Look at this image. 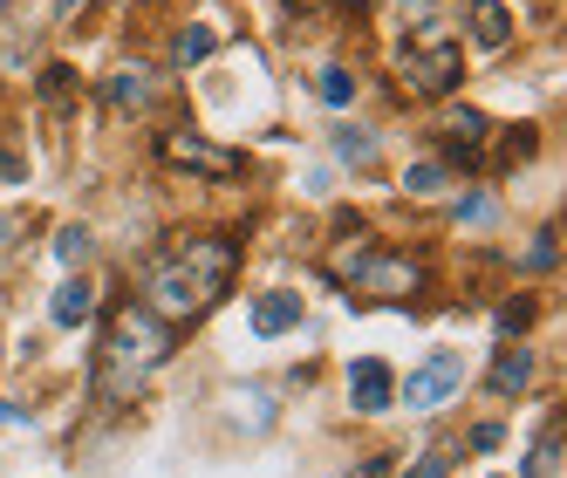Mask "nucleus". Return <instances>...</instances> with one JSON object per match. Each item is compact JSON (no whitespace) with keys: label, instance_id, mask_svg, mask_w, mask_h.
<instances>
[{"label":"nucleus","instance_id":"nucleus-7","mask_svg":"<svg viewBox=\"0 0 567 478\" xmlns=\"http://www.w3.org/2000/svg\"><path fill=\"white\" fill-rule=\"evenodd\" d=\"M437 144H444V157H452V165H472V172H485L493 116H478V110H452V116L437 124Z\"/></svg>","mask_w":567,"mask_h":478},{"label":"nucleus","instance_id":"nucleus-28","mask_svg":"<svg viewBox=\"0 0 567 478\" xmlns=\"http://www.w3.org/2000/svg\"><path fill=\"white\" fill-rule=\"evenodd\" d=\"M0 424H28V411H14V404H0Z\"/></svg>","mask_w":567,"mask_h":478},{"label":"nucleus","instance_id":"nucleus-11","mask_svg":"<svg viewBox=\"0 0 567 478\" xmlns=\"http://www.w3.org/2000/svg\"><path fill=\"white\" fill-rule=\"evenodd\" d=\"M103 96H110V110L116 116H137V110H151V96H157V83H151V69H116L110 83H103Z\"/></svg>","mask_w":567,"mask_h":478},{"label":"nucleus","instance_id":"nucleus-16","mask_svg":"<svg viewBox=\"0 0 567 478\" xmlns=\"http://www.w3.org/2000/svg\"><path fill=\"white\" fill-rule=\"evenodd\" d=\"M213 49H219V34H213V28H178V42H172V62H178V69H192V62H206Z\"/></svg>","mask_w":567,"mask_h":478},{"label":"nucleus","instance_id":"nucleus-20","mask_svg":"<svg viewBox=\"0 0 567 478\" xmlns=\"http://www.w3.org/2000/svg\"><path fill=\"white\" fill-rule=\"evenodd\" d=\"M69 90H75V69H69V62H49V69H42V103H49V110H62V103H69Z\"/></svg>","mask_w":567,"mask_h":478},{"label":"nucleus","instance_id":"nucleus-29","mask_svg":"<svg viewBox=\"0 0 567 478\" xmlns=\"http://www.w3.org/2000/svg\"><path fill=\"white\" fill-rule=\"evenodd\" d=\"M288 8H336V0H288Z\"/></svg>","mask_w":567,"mask_h":478},{"label":"nucleus","instance_id":"nucleus-23","mask_svg":"<svg viewBox=\"0 0 567 478\" xmlns=\"http://www.w3.org/2000/svg\"><path fill=\"white\" fill-rule=\"evenodd\" d=\"M403 478H452V451H444V445H431V451H424V465H411Z\"/></svg>","mask_w":567,"mask_h":478},{"label":"nucleus","instance_id":"nucleus-26","mask_svg":"<svg viewBox=\"0 0 567 478\" xmlns=\"http://www.w3.org/2000/svg\"><path fill=\"white\" fill-rule=\"evenodd\" d=\"M355 478H390V458H370V465H362Z\"/></svg>","mask_w":567,"mask_h":478},{"label":"nucleus","instance_id":"nucleus-25","mask_svg":"<svg viewBox=\"0 0 567 478\" xmlns=\"http://www.w3.org/2000/svg\"><path fill=\"white\" fill-rule=\"evenodd\" d=\"M83 8H90V0H55V21H75Z\"/></svg>","mask_w":567,"mask_h":478},{"label":"nucleus","instance_id":"nucleus-30","mask_svg":"<svg viewBox=\"0 0 567 478\" xmlns=\"http://www.w3.org/2000/svg\"><path fill=\"white\" fill-rule=\"evenodd\" d=\"M0 14H8V0H0Z\"/></svg>","mask_w":567,"mask_h":478},{"label":"nucleus","instance_id":"nucleus-13","mask_svg":"<svg viewBox=\"0 0 567 478\" xmlns=\"http://www.w3.org/2000/svg\"><path fill=\"white\" fill-rule=\"evenodd\" d=\"M295 322H301V294L274 288V294H260V301H254V335H288Z\"/></svg>","mask_w":567,"mask_h":478},{"label":"nucleus","instance_id":"nucleus-21","mask_svg":"<svg viewBox=\"0 0 567 478\" xmlns=\"http://www.w3.org/2000/svg\"><path fill=\"white\" fill-rule=\"evenodd\" d=\"M336 157H349V165H370V157H377V137H362V131H336Z\"/></svg>","mask_w":567,"mask_h":478},{"label":"nucleus","instance_id":"nucleus-19","mask_svg":"<svg viewBox=\"0 0 567 478\" xmlns=\"http://www.w3.org/2000/svg\"><path fill=\"white\" fill-rule=\"evenodd\" d=\"M315 96L329 103V110H342V103L355 96V75H349V69H321V75H315Z\"/></svg>","mask_w":567,"mask_h":478},{"label":"nucleus","instance_id":"nucleus-3","mask_svg":"<svg viewBox=\"0 0 567 478\" xmlns=\"http://www.w3.org/2000/svg\"><path fill=\"white\" fill-rule=\"evenodd\" d=\"M336 273H342L355 294H370V301H411V294H424V260H411V253H383V247H355V253H342Z\"/></svg>","mask_w":567,"mask_h":478},{"label":"nucleus","instance_id":"nucleus-22","mask_svg":"<svg viewBox=\"0 0 567 478\" xmlns=\"http://www.w3.org/2000/svg\"><path fill=\"white\" fill-rule=\"evenodd\" d=\"M554 260H560V232H540V239H534V253H526V273H547Z\"/></svg>","mask_w":567,"mask_h":478},{"label":"nucleus","instance_id":"nucleus-1","mask_svg":"<svg viewBox=\"0 0 567 478\" xmlns=\"http://www.w3.org/2000/svg\"><path fill=\"white\" fill-rule=\"evenodd\" d=\"M239 267V247L226 232H178L144 260V308L157 322H192L206 314Z\"/></svg>","mask_w":567,"mask_h":478},{"label":"nucleus","instance_id":"nucleus-5","mask_svg":"<svg viewBox=\"0 0 567 478\" xmlns=\"http://www.w3.org/2000/svg\"><path fill=\"white\" fill-rule=\"evenodd\" d=\"M157 157H165L172 172H206V178H239L247 172V157L233 144H213L198 131H157Z\"/></svg>","mask_w":567,"mask_h":478},{"label":"nucleus","instance_id":"nucleus-12","mask_svg":"<svg viewBox=\"0 0 567 478\" xmlns=\"http://www.w3.org/2000/svg\"><path fill=\"white\" fill-rule=\"evenodd\" d=\"M49 314H55V329H83L90 314H96V288H90V273H69V281L55 288V301H49Z\"/></svg>","mask_w":567,"mask_h":478},{"label":"nucleus","instance_id":"nucleus-4","mask_svg":"<svg viewBox=\"0 0 567 478\" xmlns=\"http://www.w3.org/2000/svg\"><path fill=\"white\" fill-rule=\"evenodd\" d=\"M458 75H465V55H458V42H444V34H417V42L396 55L403 96H452Z\"/></svg>","mask_w":567,"mask_h":478},{"label":"nucleus","instance_id":"nucleus-27","mask_svg":"<svg viewBox=\"0 0 567 478\" xmlns=\"http://www.w3.org/2000/svg\"><path fill=\"white\" fill-rule=\"evenodd\" d=\"M8 239H14V212H0V253H8Z\"/></svg>","mask_w":567,"mask_h":478},{"label":"nucleus","instance_id":"nucleus-15","mask_svg":"<svg viewBox=\"0 0 567 478\" xmlns=\"http://www.w3.org/2000/svg\"><path fill=\"white\" fill-rule=\"evenodd\" d=\"M526 478H560V417H547V424H540L534 458H526Z\"/></svg>","mask_w":567,"mask_h":478},{"label":"nucleus","instance_id":"nucleus-24","mask_svg":"<svg viewBox=\"0 0 567 478\" xmlns=\"http://www.w3.org/2000/svg\"><path fill=\"white\" fill-rule=\"evenodd\" d=\"M499 322H506V335H513V329H526V322H534V301H513V308L499 314Z\"/></svg>","mask_w":567,"mask_h":478},{"label":"nucleus","instance_id":"nucleus-31","mask_svg":"<svg viewBox=\"0 0 567 478\" xmlns=\"http://www.w3.org/2000/svg\"><path fill=\"white\" fill-rule=\"evenodd\" d=\"M499 478H506V471H499Z\"/></svg>","mask_w":567,"mask_h":478},{"label":"nucleus","instance_id":"nucleus-18","mask_svg":"<svg viewBox=\"0 0 567 478\" xmlns=\"http://www.w3.org/2000/svg\"><path fill=\"white\" fill-rule=\"evenodd\" d=\"M444 185H452V165H437V157H417V165L411 172H403V191H444Z\"/></svg>","mask_w":567,"mask_h":478},{"label":"nucleus","instance_id":"nucleus-10","mask_svg":"<svg viewBox=\"0 0 567 478\" xmlns=\"http://www.w3.org/2000/svg\"><path fill=\"white\" fill-rule=\"evenodd\" d=\"M485 383H493V396H519L526 383H534V349H526V342L493 349V370H485Z\"/></svg>","mask_w":567,"mask_h":478},{"label":"nucleus","instance_id":"nucleus-2","mask_svg":"<svg viewBox=\"0 0 567 478\" xmlns=\"http://www.w3.org/2000/svg\"><path fill=\"white\" fill-rule=\"evenodd\" d=\"M172 355V322H157L144 301H124L103 322V342H96V370H90V389L103 404H124V396Z\"/></svg>","mask_w":567,"mask_h":478},{"label":"nucleus","instance_id":"nucleus-9","mask_svg":"<svg viewBox=\"0 0 567 478\" xmlns=\"http://www.w3.org/2000/svg\"><path fill=\"white\" fill-rule=\"evenodd\" d=\"M465 28H472V42H478L485 55L513 49V14L499 8V0H465Z\"/></svg>","mask_w":567,"mask_h":478},{"label":"nucleus","instance_id":"nucleus-6","mask_svg":"<svg viewBox=\"0 0 567 478\" xmlns=\"http://www.w3.org/2000/svg\"><path fill=\"white\" fill-rule=\"evenodd\" d=\"M458 383H465V355H458V349H431L424 363L396 383V396H403L411 411H437V404H452Z\"/></svg>","mask_w":567,"mask_h":478},{"label":"nucleus","instance_id":"nucleus-17","mask_svg":"<svg viewBox=\"0 0 567 478\" xmlns=\"http://www.w3.org/2000/svg\"><path fill=\"white\" fill-rule=\"evenodd\" d=\"M90 253H96L90 226H62V232H55V260H62V267H90Z\"/></svg>","mask_w":567,"mask_h":478},{"label":"nucleus","instance_id":"nucleus-8","mask_svg":"<svg viewBox=\"0 0 567 478\" xmlns=\"http://www.w3.org/2000/svg\"><path fill=\"white\" fill-rule=\"evenodd\" d=\"M349 404H355L362 417L390 411V404H396V376H390V363H377V355H362V363L349 370Z\"/></svg>","mask_w":567,"mask_h":478},{"label":"nucleus","instance_id":"nucleus-14","mask_svg":"<svg viewBox=\"0 0 567 478\" xmlns=\"http://www.w3.org/2000/svg\"><path fill=\"white\" fill-rule=\"evenodd\" d=\"M534 144H540L534 124H513L506 137L493 131V144H485V165H526V157H534Z\"/></svg>","mask_w":567,"mask_h":478}]
</instances>
